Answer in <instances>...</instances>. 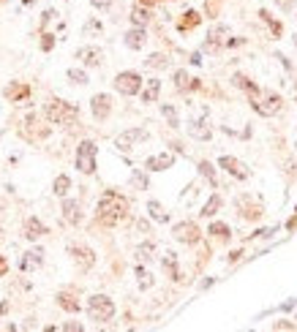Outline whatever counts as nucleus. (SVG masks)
<instances>
[{
	"mask_svg": "<svg viewBox=\"0 0 297 332\" xmlns=\"http://www.w3.org/2000/svg\"><path fill=\"white\" fill-rule=\"evenodd\" d=\"M131 180H134V185H139V188H147V177H145V174L134 172V177H131Z\"/></svg>",
	"mask_w": 297,
	"mask_h": 332,
	"instance_id": "obj_36",
	"label": "nucleus"
},
{
	"mask_svg": "<svg viewBox=\"0 0 297 332\" xmlns=\"http://www.w3.org/2000/svg\"><path fill=\"white\" fill-rule=\"evenodd\" d=\"M147 19H150V17H147V11H145V8H134V11H131V22L137 25V28H145V25H147Z\"/></svg>",
	"mask_w": 297,
	"mask_h": 332,
	"instance_id": "obj_24",
	"label": "nucleus"
},
{
	"mask_svg": "<svg viewBox=\"0 0 297 332\" xmlns=\"http://www.w3.org/2000/svg\"><path fill=\"white\" fill-rule=\"evenodd\" d=\"M115 90L123 93V96H137L142 90V76L134 74V71H123V74L115 76Z\"/></svg>",
	"mask_w": 297,
	"mask_h": 332,
	"instance_id": "obj_5",
	"label": "nucleus"
},
{
	"mask_svg": "<svg viewBox=\"0 0 297 332\" xmlns=\"http://www.w3.org/2000/svg\"><path fill=\"white\" fill-rule=\"evenodd\" d=\"M276 3H278V6L283 8V11H289V8L295 6V0H276Z\"/></svg>",
	"mask_w": 297,
	"mask_h": 332,
	"instance_id": "obj_41",
	"label": "nucleus"
},
{
	"mask_svg": "<svg viewBox=\"0 0 297 332\" xmlns=\"http://www.w3.org/2000/svg\"><path fill=\"white\" fill-rule=\"evenodd\" d=\"M295 47H297V35H295Z\"/></svg>",
	"mask_w": 297,
	"mask_h": 332,
	"instance_id": "obj_43",
	"label": "nucleus"
},
{
	"mask_svg": "<svg viewBox=\"0 0 297 332\" xmlns=\"http://www.w3.org/2000/svg\"><path fill=\"white\" fill-rule=\"evenodd\" d=\"M142 139H147V131H145V128H128V131H123L118 139H115V147H118V150H123V152H128V150H134V145H137V142H142Z\"/></svg>",
	"mask_w": 297,
	"mask_h": 332,
	"instance_id": "obj_6",
	"label": "nucleus"
},
{
	"mask_svg": "<svg viewBox=\"0 0 297 332\" xmlns=\"http://www.w3.org/2000/svg\"><path fill=\"white\" fill-rule=\"evenodd\" d=\"M44 49H52V35H44V44H41Z\"/></svg>",
	"mask_w": 297,
	"mask_h": 332,
	"instance_id": "obj_42",
	"label": "nucleus"
},
{
	"mask_svg": "<svg viewBox=\"0 0 297 332\" xmlns=\"http://www.w3.org/2000/svg\"><path fill=\"white\" fill-rule=\"evenodd\" d=\"M47 117L55 125H69L76 120V109L69 104H63V101H52V104L47 106Z\"/></svg>",
	"mask_w": 297,
	"mask_h": 332,
	"instance_id": "obj_4",
	"label": "nucleus"
},
{
	"mask_svg": "<svg viewBox=\"0 0 297 332\" xmlns=\"http://www.w3.org/2000/svg\"><path fill=\"white\" fill-rule=\"evenodd\" d=\"M63 218H66L69 223H79V218H82V215H79V204H76L74 199H66V201H63Z\"/></svg>",
	"mask_w": 297,
	"mask_h": 332,
	"instance_id": "obj_15",
	"label": "nucleus"
},
{
	"mask_svg": "<svg viewBox=\"0 0 297 332\" xmlns=\"http://www.w3.org/2000/svg\"><path fill=\"white\" fill-rule=\"evenodd\" d=\"M273 330H295V324H292V321H276Z\"/></svg>",
	"mask_w": 297,
	"mask_h": 332,
	"instance_id": "obj_38",
	"label": "nucleus"
},
{
	"mask_svg": "<svg viewBox=\"0 0 297 332\" xmlns=\"http://www.w3.org/2000/svg\"><path fill=\"white\" fill-rule=\"evenodd\" d=\"M69 79L74 84H87V74L85 71H79V68H69Z\"/></svg>",
	"mask_w": 297,
	"mask_h": 332,
	"instance_id": "obj_28",
	"label": "nucleus"
},
{
	"mask_svg": "<svg viewBox=\"0 0 297 332\" xmlns=\"http://www.w3.org/2000/svg\"><path fill=\"white\" fill-rule=\"evenodd\" d=\"M164 267H166L169 272H172L175 278H180V275H177V262H175V253H172V250H169V253L164 256Z\"/></svg>",
	"mask_w": 297,
	"mask_h": 332,
	"instance_id": "obj_31",
	"label": "nucleus"
},
{
	"mask_svg": "<svg viewBox=\"0 0 297 332\" xmlns=\"http://www.w3.org/2000/svg\"><path fill=\"white\" fill-rule=\"evenodd\" d=\"M199 172L210 180V185H215V172H213V164H210V161H202V164H199Z\"/></svg>",
	"mask_w": 297,
	"mask_h": 332,
	"instance_id": "obj_30",
	"label": "nucleus"
},
{
	"mask_svg": "<svg viewBox=\"0 0 297 332\" xmlns=\"http://www.w3.org/2000/svg\"><path fill=\"white\" fill-rule=\"evenodd\" d=\"M125 210H128V201L120 194H112V191H106L101 196V201H98V215H101L104 223H118L125 215Z\"/></svg>",
	"mask_w": 297,
	"mask_h": 332,
	"instance_id": "obj_1",
	"label": "nucleus"
},
{
	"mask_svg": "<svg viewBox=\"0 0 297 332\" xmlns=\"http://www.w3.org/2000/svg\"><path fill=\"white\" fill-rule=\"evenodd\" d=\"M150 253H153V242H145V245L139 248V256H142V259H150Z\"/></svg>",
	"mask_w": 297,
	"mask_h": 332,
	"instance_id": "obj_37",
	"label": "nucleus"
},
{
	"mask_svg": "<svg viewBox=\"0 0 297 332\" xmlns=\"http://www.w3.org/2000/svg\"><path fill=\"white\" fill-rule=\"evenodd\" d=\"M60 305L66 308V311H76V302H71L69 297H60Z\"/></svg>",
	"mask_w": 297,
	"mask_h": 332,
	"instance_id": "obj_39",
	"label": "nucleus"
},
{
	"mask_svg": "<svg viewBox=\"0 0 297 332\" xmlns=\"http://www.w3.org/2000/svg\"><path fill=\"white\" fill-rule=\"evenodd\" d=\"M44 232H47V229L41 226L38 218H28V221H25V237H28V240H38Z\"/></svg>",
	"mask_w": 297,
	"mask_h": 332,
	"instance_id": "obj_16",
	"label": "nucleus"
},
{
	"mask_svg": "<svg viewBox=\"0 0 297 332\" xmlns=\"http://www.w3.org/2000/svg\"><path fill=\"white\" fill-rule=\"evenodd\" d=\"M175 237L180 242H196L199 240V229L193 226V223H177L175 226Z\"/></svg>",
	"mask_w": 297,
	"mask_h": 332,
	"instance_id": "obj_10",
	"label": "nucleus"
},
{
	"mask_svg": "<svg viewBox=\"0 0 297 332\" xmlns=\"http://www.w3.org/2000/svg\"><path fill=\"white\" fill-rule=\"evenodd\" d=\"M172 164H175V155H172V152H158V155H150L145 166L150 169V172H164V169H169Z\"/></svg>",
	"mask_w": 297,
	"mask_h": 332,
	"instance_id": "obj_8",
	"label": "nucleus"
},
{
	"mask_svg": "<svg viewBox=\"0 0 297 332\" xmlns=\"http://www.w3.org/2000/svg\"><path fill=\"white\" fill-rule=\"evenodd\" d=\"M145 30L142 28H134V30H128V33H125V47L128 49H142L145 47Z\"/></svg>",
	"mask_w": 297,
	"mask_h": 332,
	"instance_id": "obj_13",
	"label": "nucleus"
},
{
	"mask_svg": "<svg viewBox=\"0 0 297 332\" xmlns=\"http://www.w3.org/2000/svg\"><path fill=\"white\" fill-rule=\"evenodd\" d=\"M69 188H71L69 174H60V177L55 180V194H57V196H66V194H69Z\"/></svg>",
	"mask_w": 297,
	"mask_h": 332,
	"instance_id": "obj_23",
	"label": "nucleus"
},
{
	"mask_svg": "<svg viewBox=\"0 0 297 332\" xmlns=\"http://www.w3.org/2000/svg\"><path fill=\"white\" fill-rule=\"evenodd\" d=\"M218 164H221V169H227L232 177H237V180H248V177H251L248 166L240 164V161L232 158V155H221V161H218Z\"/></svg>",
	"mask_w": 297,
	"mask_h": 332,
	"instance_id": "obj_7",
	"label": "nucleus"
},
{
	"mask_svg": "<svg viewBox=\"0 0 297 332\" xmlns=\"http://www.w3.org/2000/svg\"><path fill=\"white\" fill-rule=\"evenodd\" d=\"M161 112H164V117L169 120V125H172V128H177V125H180V120H177V112H175V106L164 104V106H161Z\"/></svg>",
	"mask_w": 297,
	"mask_h": 332,
	"instance_id": "obj_27",
	"label": "nucleus"
},
{
	"mask_svg": "<svg viewBox=\"0 0 297 332\" xmlns=\"http://www.w3.org/2000/svg\"><path fill=\"white\" fill-rule=\"evenodd\" d=\"M76 57H79L85 66H98V63H101V49H96V47H82L79 52H76Z\"/></svg>",
	"mask_w": 297,
	"mask_h": 332,
	"instance_id": "obj_12",
	"label": "nucleus"
},
{
	"mask_svg": "<svg viewBox=\"0 0 297 332\" xmlns=\"http://www.w3.org/2000/svg\"><path fill=\"white\" fill-rule=\"evenodd\" d=\"M229 30L224 28V25H215L213 30H210V41H208V49H218L221 47V41H224V35H227Z\"/></svg>",
	"mask_w": 297,
	"mask_h": 332,
	"instance_id": "obj_18",
	"label": "nucleus"
},
{
	"mask_svg": "<svg viewBox=\"0 0 297 332\" xmlns=\"http://www.w3.org/2000/svg\"><path fill=\"white\" fill-rule=\"evenodd\" d=\"M235 84H237V87H243L245 93H251V96H256V93H259V87H256L254 82H248V79H245L243 74H237V76H235Z\"/></svg>",
	"mask_w": 297,
	"mask_h": 332,
	"instance_id": "obj_22",
	"label": "nucleus"
},
{
	"mask_svg": "<svg viewBox=\"0 0 297 332\" xmlns=\"http://www.w3.org/2000/svg\"><path fill=\"white\" fill-rule=\"evenodd\" d=\"M71 253H74V259H76L79 264H82L85 270H87L90 264H93V253H90L87 248H71Z\"/></svg>",
	"mask_w": 297,
	"mask_h": 332,
	"instance_id": "obj_20",
	"label": "nucleus"
},
{
	"mask_svg": "<svg viewBox=\"0 0 297 332\" xmlns=\"http://www.w3.org/2000/svg\"><path fill=\"white\" fill-rule=\"evenodd\" d=\"M87 316L93 321H98V324H104V321H109L115 316V302L109 297H104V294H96V297L87 299Z\"/></svg>",
	"mask_w": 297,
	"mask_h": 332,
	"instance_id": "obj_2",
	"label": "nucleus"
},
{
	"mask_svg": "<svg viewBox=\"0 0 297 332\" xmlns=\"http://www.w3.org/2000/svg\"><path fill=\"white\" fill-rule=\"evenodd\" d=\"M145 66H147V68H166V57L164 55H150Z\"/></svg>",
	"mask_w": 297,
	"mask_h": 332,
	"instance_id": "obj_29",
	"label": "nucleus"
},
{
	"mask_svg": "<svg viewBox=\"0 0 297 332\" xmlns=\"http://www.w3.org/2000/svg\"><path fill=\"white\" fill-rule=\"evenodd\" d=\"M137 278H139V286H142V289H150L153 286V275L145 270V267H137Z\"/></svg>",
	"mask_w": 297,
	"mask_h": 332,
	"instance_id": "obj_26",
	"label": "nucleus"
},
{
	"mask_svg": "<svg viewBox=\"0 0 297 332\" xmlns=\"http://www.w3.org/2000/svg\"><path fill=\"white\" fill-rule=\"evenodd\" d=\"M218 207H221V196L213 194V196H210V201L202 207V215H215V210H218Z\"/></svg>",
	"mask_w": 297,
	"mask_h": 332,
	"instance_id": "obj_25",
	"label": "nucleus"
},
{
	"mask_svg": "<svg viewBox=\"0 0 297 332\" xmlns=\"http://www.w3.org/2000/svg\"><path fill=\"white\" fill-rule=\"evenodd\" d=\"M158 93H161V82L158 79H150V82H147V90L142 93V101H145V104H153V101L158 98Z\"/></svg>",
	"mask_w": 297,
	"mask_h": 332,
	"instance_id": "obj_19",
	"label": "nucleus"
},
{
	"mask_svg": "<svg viewBox=\"0 0 297 332\" xmlns=\"http://www.w3.org/2000/svg\"><path fill=\"white\" fill-rule=\"evenodd\" d=\"M188 19H183V25H180V28L186 30V28H193V25H196V22H199V14H196V11H188Z\"/></svg>",
	"mask_w": 297,
	"mask_h": 332,
	"instance_id": "obj_33",
	"label": "nucleus"
},
{
	"mask_svg": "<svg viewBox=\"0 0 297 332\" xmlns=\"http://www.w3.org/2000/svg\"><path fill=\"white\" fill-rule=\"evenodd\" d=\"M90 104H93V115H96L98 120H104L106 115H109V109H112L109 96H104V93H101V96H93V101H90Z\"/></svg>",
	"mask_w": 297,
	"mask_h": 332,
	"instance_id": "obj_11",
	"label": "nucleus"
},
{
	"mask_svg": "<svg viewBox=\"0 0 297 332\" xmlns=\"http://www.w3.org/2000/svg\"><path fill=\"white\" fill-rule=\"evenodd\" d=\"M254 109L259 112V115H276V112L281 109V96L270 93L264 101H254Z\"/></svg>",
	"mask_w": 297,
	"mask_h": 332,
	"instance_id": "obj_9",
	"label": "nucleus"
},
{
	"mask_svg": "<svg viewBox=\"0 0 297 332\" xmlns=\"http://www.w3.org/2000/svg\"><path fill=\"white\" fill-rule=\"evenodd\" d=\"M90 3H93L96 8H109L112 6V0H90Z\"/></svg>",
	"mask_w": 297,
	"mask_h": 332,
	"instance_id": "obj_40",
	"label": "nucleus"
},
{
	"mask_svg": "<svg viewBox=\"0 0 297 332\" xmlns=\"http://www.w3.org/2000/svg\"><path fill=\"white\" fill-rule=\"evenodd\" d=\"M41 256H44L41 250H28V253L22 256L19 267H22V270H25V272H28V270H35V267H41V262H44Z\"/></svg>",
	"mask_w": 297,
	"mask_h": 332,
	"instance_id": "obj_14",
	"label": "nucleus"
},
{
	"mask_svg": "<svg viewBox=\"0 0 297 332\" xmlns=\"http://www.w3.org/2000/svg\"><path fill=\"white\" fill-rule=\"evenodd\" d=\"M210 234L227 237V234H229V226H227V223H213V226H210Z\"/></svg>",
	"mask_w": 297,
	"mask_h": 332,
	"instance_id": "obj_34",
	"label": "nucleus"
},
{
	"mask_svg": "<svg viewBox=\"0 0 297 332\" xmlns=\"http://www.w3.org/2000/svg\"><path fill=\"white\" fill-rule=\"evenodd\" d=\"M85 33H101V22H96V19H90L87 25H85Z\"/></svg>",
	"mask_w": 297,
	"mask_h": 332,
	"instance_id": "obj_35",
	"label": "nucleus"
},
{
	"mask_svg": "<svg viewBox=\"0 0 297 332\" xmlns=\"http://www.w3.org/2000/svg\"><path fill=\"white\" fill-rule=\"evenodd\" d=\"M188 133L193 139H210V128L205 125V120H191L188 123Z\"/></svg>",
	"mask_w": 297,
	"mask_h": 332,
	"instance_id": "obj_17",
	"label": "nucleus"
},
{
	"mask_svg": "<svg viewBox=\"0 0 297 332\" xmlns=\"http://www.w3.org/2000/svg\"><path fill=\"white\" fill-rule=\"evenodd\" d=\"M147 210H150V218H153V221H158V223H166V221H169V215L164 213V207H161L158 201H150V204H147Z\"/></svg>",
	"mask_w": 297,
	"mask_h": 332,
	"instance_id": "obj_21",
	"label": "nucleus"
},
{
	"mask_svg": "<svg viewBox=\"0 0 297 332\" xmlns=\"http://www.w3.org/2000/svg\"><path fill=\"white\" fill-rule=\"evenodd\" d=\"M186 84H188V76H186V71H175V87H177V90H183Z\"/></svg>",
	"mask_w": 297,
	"mask_h": 332,
	"instance_id": "obj_32",
	"label": "nucleus"
},
{
	"mask_svg": "<svg viewBox=\"0 0 297 332\" xmlns=\"http://www.w3.org/2000/svg\"><path fill=\"white\" fill-rule=\"evenodd\" d=\"M76 169L82 174H93L96 172V145L85 139L82 145L76 147Z\"/></svg>",
	"mask_w": 297,
	"mask_h": 332,
	"instance_id": "obj_3",
	"label": "nucleus"
}]
</instances>
